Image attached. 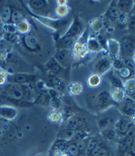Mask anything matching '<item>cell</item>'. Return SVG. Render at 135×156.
Instances as JSON below:
<instances>
[{
    "mask_svg": "<svg viewBox=\"0 0 135 156\" xmlns=\"http://www.w3.org/2000/svg\"><path fill=\"white\" fill-rule=\"evenodd\" d=\"M5 94L8 98L13 101L18 102L21 106L30 105L32 102L29 101L32 98L33 91L30 84H16V83H9L5 88Z\"/></svg>",
    "mask_w": 135,
    "mask_h": 156,
    "instance_id": "obj_1",
    "label": "cell"
},
{
    "mask_svg": "<svg viewBox=\"0 0 135 156\" xmlns=\"http://www.w3.org/2000/svg\"><path fill=\"white\" fill-rule=\"evenodd\" d=\"M89 37V30L86 28L74 42L72 47V51L74 59H83L89 54L87 49V43Z\"/></svg>",
    "mask_w": 135,
    "mask_h": 156,
    "instance_id": "obj_2",
    "label": "cell"
},
{
    "mask_svg": "<svg viewBox=\"0 0 135 156\" xmlns=\"http://www.w3.org/2000/svg\"><path fill=\"white\" fill-rule=\"evenodd\" d=\"M27 12L33 19L37 20L44 26L51 29L53 31H58L62 27L64 26V21L61 19H56L53 18H49L46 16L40 15L34 12L30 8H26Z\"/></svg>",
    "mask_w": 135,
    "mask_h": 156,
    "instance_id": "obj_3",
    "label": "cell"
},
{
    "mask_svg": "<svg viewBox=\"0 0 135 156\" xmlns=\"http://www.w3.org/2000/svg\"><path fill=\"white\" fill-rule=\"evenodd\" d=\"M36 80V76L34 74L26 73H16L13 75H9L8 77V82L16 84H31Z\"/></svg>",
    "mask_w": 135,
    "mask_h": 156,
    "instance_id": "obj_4",
    "label": "cell"
},
{
    "mask_svg": "<svg viewBox=\"0 0 135 156\" xmlns=\"http://www.w3.org/2000/svg\"><path fill=\"white\" fill-rule=\"evenodd\" d=\"M96 107L99 110H106V108L112 106L115 104V103L113 101L111 97L110 92L108 90H101L96 96L95 98Z\"/></svg>",
    "mask_w": 135,
    "mask_h": 156,
    "instance_id": "obj_5",
    "label": "cell"
},
{
    "mask_svg": "<svg viewBox=\"0 0 135 156\" xmlns=\"http://www.w3.org/2000/svg\"><path fill=\"white\" fill-rule=\"evenodd\" d=\"M73 54L72 49H59L56 53L54 58L62 68H67L73 61Z\"/></svg>",
    "mask_w": 135,
    "mask_h": 156,
    "instance_id": "obj_6",
    "label": "cell"
},
{
    "mask_svg": "<svg viewBox=\"0 0 135 156\" xmlns=\"http://www.w3.org/2000/svg\"><path fill=\"white\" fill-rule=\"evenodd\" d=\"M112 69V59L110 57L104 56L100 58L94 63L93 71L95 73L104 76Z\"/></svg>",
    "mask_w": 135,
    "mask_h": 156,
    "instance_id": "obj_7",
    "label": "cell"
},
{
    "mask_svg": "<svg viewBox=\"0 0 135 156\" xmlns=\"http://www.w3.org/2000/svg\"><path fill=\"white\" fill-rule=\"evenodd\" d=\"M83 24L81 21L79 20V18L75 17L73 21V23L70 24L67 31L62 36L64 37L71 38L77 39L84 31Z\"/></svg>",
    "mask_w": 135,
    "mask_h": 156,
    "instance_id": "obj_8",
    "label": "cell"
},
{
    "mask_svg": "<svg viewBox=\"0 0 135 156\" xmlns=\"http://www.w3.org/2000/svg\"><path fill=\"white\" fill-rule=\"evenodd\" d=\"M135 51V41L131 37H125L120 43V54L123 58H132Z\"/></svg>",
    "mask_w": 135,
    "mask_h": 156,
    "instance_id": "obj_9",
    "label": "cell"
},
{
    "mask_svg": "<svg viewBox=\"0 0 135 156\" xmlns=\"http://www.w3.org/2000/svg\"><path fill=\"white\" fill-rule=\"evenodd\" d=\"M21 43L25 48L31 51H37L40 49V43L35 36L30 34L23 35L21 38Z\"/></svg>",
    "mask_w": 135,
    "mask_h": 156,
    "instance_id": "obj_10",
    "label": "cell"
},
{
    "mask_svg": "<svg viewBox=\"0 0 135 156\" xmlns=\"http://www.w3.org/2000/svg\"><path fill=\"white\" fill-rule=\"evenodd\" d=\"M120 104V111L123 115L130 118L135 115V101L130 97L126 96L125 99Z\"/></svg>",
    "mask_w": 135,
    "mask_h": 156,
    "instance_id": "obj_11",
    "label": "cell"
},
{
    "mask_svg": "<svg viewBox=\"0 0 135 156\" xmlns=\"http://www.w3.org/2000/svg\"><path fill=\"white\" fill-rule=\"evenodd\" d=\"M103 76L105 78V80H107V82L110 83V85L112 86L113 88L123 89V80L121 79L117 72L114 71L113 69H111L109 72H107Z\"/></svg>",
    "mask_w": 135,
    "mask_h": 156,
    "instance_id": "obj_12",
    "label": "cell"
},
{
    "mask_svg": "<svg viewBox=\"0 0 135 156\" xmlns=\"http://www.w3.org/2000/svg\"><path fill=\"white\" fill-rule=\"evenodd\" d=\"M107 52L112 60L120 58V43L114 38H109L106 43Z\"/></svg>",
    "mask_w": 135,
    "mask_h": 156,
    "instance_id": "obj_13",
    "label": "cell"
},
{
    "mask_svg": "<svg viewBox=\"0 0 135 156\" xmlns=\"http://www.w3.org/2000/svg\"><path fill=\"white\" fill-rule=\"evenodd\" d=\"M120 13V12L117 6V2H111V4L109 5L108 9L106 10L105 15H104L106 21L109 22L117 21Z\"/></svg>",
    "mask_w": 135,
    "mask_h": 156,
    "instance_id": "obj_14",
    "label": "cell"
},
{
    "mask_svg": "<svg viewBox=\"0 0 135 156\" xmlns=\"http://www.w3.org/2000/svg\"><path fill=\"white\" fill-rule=\"evenodd\" d=\"M132 123L131 119L130 117L123 116L118 119L115 124V129L116 132H118L122 134H125L127 132L129 126Z\"/></svg>",
    "mask_w": 135,
    "mask_h": 156,
    "instance_id": "obj_15",
    "label": "cell"
},
{
    "mask_svg": "<svg viewBox=\"0 0 135 156\" xmlns=\"http://www.w3.org/2000/svg\"><path fill=\"white\" fill-rule=\"evenodd\" d=\"M18 115L17 110L15 108L8 105L0 107V116L6 120H13Z\"/></svg>",
    "mask_w": 135,
    "mask_h": 156,
    "instance_id": "obj_16",
    "label": "cell"
},
{
    "mask_svg": "<svg viewBox=\"0 0 135 156\" xmlns=\"http://www.w3.org/2000/svg\"><path fill=\"white\" fill-rule=\"evenodd\" d=\"M87 49L89 53H98L103 51L96 38L91 35L87 41Z\"/></svg>",
    "mask_w": 135,
    "mask_h": 156,
    "instance_id": "obj_17",
    "label": "cell"
},
{
    "mask_svg": "<svg viewBox=\"0 0 135 156\" xmlns=\"http://www.w3.org/2000/svg\"><path fill=\"white\" fill-rule=\"evenodd\" d=\"M116 121H114L113 117L111 116H103V117L99 119L98 121V127L103 131L104 129H109V128H112V125H114Z\"/></svg>",
    "mask_w": 135,
    "mask_h": 156,
    "instance_id": "obj_18",
    "label": "cell"
},
{
    "mask_svg": "<svg viewBox=\"0 0 135 156\" xmlns=\"http://www.w3.org/2000/svg\"><path fill=\"white\" fill-rule=\"evenodd\" d=\"M29 6L33 10L46 11L49 6V1L46 0H31L29 1Z\"/></svg>",
    "mask_w": 135,
    "mask_h": 156,
    "instance_id": "obj_19",
    "label": "cell"
},
{
    "mask_svg": "<svg viewBox=\"0 0 135 156\" xmlns=\"http://www.w3.org/2000/svg\"><path fill=\"white\" fill-rule=\"evenodd\" d=\"M103 83V76L97 73L91 74L87 79V84L88 87L96 88L100 86Z\"/></svg>",
    "mask_w": 135,
    "mask_h": 156,
    "instance_id": "obj_20",
    "label": "cell"
},
{
    "mask_svg": "<svg viewBox=\"0 0 135 156\" xmlns=\"http://www.w3.org/2000/svg\"><path fill=\"white\" fill-rule=\"evenodd\" d=\"M111 97L115 104H121L126 97V94L122 88H113L110 91Z\"/></svg>",
    "mask_w": 135,
    "mask_h": 156,
    "instance_id": "obj_21",
    "label": "cell"
},
{
    "mask_svg": "<svg viewBox=\"0 0 135 156\" xmlns=\"http://www.w3.org/2000/svg\"><path fill=\"white\" fill-rule=\"evenodd\" d=\"M51 97L49 95L46 88H44L42 90H41L40 94H38V97L34 100L35 104H38L42 105H49V101H50Z\"/></svg>",
    "mask_w": 135,
    "mask_h": 156,
    "instance_id": "obj_22",
    "label": "cell"
},
{
    "mask_svg": "<svg viewBox=\"0 0 135 156\" xmlns=\"http://www.w3.org/2000/svg\"><path fill=\"white\" fill-rule=\"evenodd\" d=\"M117 4L120 12L128 14L130 12L134 6V2L130 0H120L117 1Z\"/></svg>",
    "mask_w": 135,
    "mask_h": 156,
    "instance_id": "obj_23",
    "label": "cell"
},
{
    "mask_svg": "<svg viewBox=\"0 0 135 156\" xmlns=\"http://www.w3.org/2000/svg\"><path fill=\"white\" fill-rule=\"evenodd\" d=\"M76 131L69 129V128H66V129L62 130L59 132L58 135V140H61L63 141L67 142V143H70L73 140L74 135H75Z\"/></svg>",
    "mask_w": 135,
    "mask_h": 156,
    "instance_id": "obj_24",
    "label": "cell"
},
{
    "mask_svg": "<svg viewBox=\"0 0 135 156\" xmlns=\"http://www.w3.org/2000/svg\"><path fill=\"white\" fill-rule=\"evenodd\" d=\"M123 90L126 96L130 97L135 93V78L131 77L123 82Z\"/></svg>",
    "mask_w": 135,
    "mask_h": 156,
    "instance_id": "obj_25",
    "label": "cell"
},
{
    "mask_svg": "<svg viewBox=\"0 0 135 156\" xmlns=\"http://www.w3.org/2000/svg\"><path fill=\"white\" fill-rule=\"evenodd\" d=\"M16 30H17V33H19V34L22 35L29 34L32 29L31 24L29 23V22L26 19H23V20H22L17 24H16Z\"/></svg>",
    "mask_w": 135,
    "mask_h": 156,
    "instance_id": "obj_26",
    "label": "cell"
},
{
    "mask_svg": "<svg viewBox=\"0 0 135 156\" xmlns=\"http://www.w3.org/2000/svg\"><path fill=\"white\" fill-rule=\"evenodd\" d=\"M104 27V20L100 18L93 19L90 23L89 30L95 34H100V32L103 30Z\"/></svg>",
    "mask_w": 135,
    "mask_h": 156,
    "instance_id": "obj_27",
    "label": "cell"
},
{
    "mask_svg": "<svg viewBox=\"0 0 135 156\" xmlns=\"http://www.w3.org/2000/svg\"><path fill=\"white\" fill-rule=\"evenodd\" d=\"M49 121L53 123L60 124L64 121V115L60 110H53L47 116Z\"/></svg>",
    "mask_w": 135,
    "mask_h": 156,
    "instance_id": "obj_28",
    "label": "cell"
},
{
    "mask_svg": "<svg viewBox=\"0 0 135 156\" xmlns=\"http://www.w3.org/2000/svg\"><path fill=\"white\" fill-rule=\"evenodd\" d=\"M46 67H47L49 74L56 76V75L61 71L62 67L59 65V64L57 62L54 58H52L49 60V62L46 64Z\"/></svg>",
    "mask_w": 135,
    "mask_h": 156,
    "instance_id": "obj_29",
    "label": "cell"
},
{
    "mask_svg": "<svg viewBox=\"0 0 135 156\" xmlns=\"http://www.w3.org/2000/svg\"><path fill=\"white\" fill-rule=\"evenodd\" d=\"M89 156H108L109 150L102 144H98L94 149L88 153Z\"/></svg>",
    "mask_w": 135,
    "mask_h": 156,
    "instance_id": "obj_30",
    "label": "cell"
},
{
    "mask_svg": "<svg viewBox=\"0 0 135 156\" xmlns=\"http://www.w3.org/2000/svg\"><path fill=\"white\" fill-rule=\"evenodd\" d=\"M11 15H12L11 8L9 6H4L2 8L1 13H0V21L3 24L10 23Z\"/></svg>",
    "mask_w": 135,
    "mask_h": 156,
    "instance_id": "obj_31",
    "label": "cell"
},
{
    "mask_svg": "<svg viewBox=\"0 0 135 156\" xmlns=\"http://www.w3.org/2000/svg\"><path fill=\"white\" fill-rule=\"evenodd\" d=\"M76 39L71 38H67L62 37L59 41V49H72L73 44L74 42L76 41Z\"/></svg>",
    "mask_w": 135,
    "mask_h": 156,
    "instance_id": "obj_32",
    "label": "cell"
},
{
    "mask_svg": "<svg viewBox=\"0 0 135 156\" xmlns=\"http://www.w3.org/2000/svg\"><path fill=\"white\" fill-rule=\"evenodd\" d=\"M83 86L81 83L74 82L68 86V92L72 95H79L83 92Z\"/></svg>",
    "mask_w": 135,
    "mask_h": 156,
    "instance_id": "obj_33",
    "label": "cell"
},
{
    "mask_svg": "<svg viewBox=\"0 0 135 156\" xmlns=\"http://www.w3.org/2000/svg\"><path fill=\"white\" fill-rule=\"evenodd\" d=\"M81 122L79 120L76 118L74 116H70L68 119L66 121V125L67 128L69 129H72L74 130H78L79 127L81 126Z\"/></svg>",
    "mask_w": 135,
    "mask_h": 156,
    "instance_id": "obj_34",
    "label": "cell"
},
{
    "mask_svg": "<svg viewBox=\"0 0 135 156\" xmlns=\"http://www.w3.org/2000/svg\"><path fill=\"white\" fill-rule=\"evenodd\" d=\"M55 11H56V15L57 16L60 18H64L68 15L70 11V8L68 6V5H57Z\"/></svg>",
    "mask_w": 135,
    "mask_h": 156,
    "instance_id": "obj_35",
    "label": "cell"
},
{
    "mask_svg": "<svg viewBox=\"0 0 135 156\" xmlns=\"http://www.w3.org/2000/svg\"><path fill=\"white\" fill-rule=\"evenodd\" d=\"M64 151L68 153L71 156H78L80 154L79 150L77 148L76 144L74 143H68Z\"/></svg>",
    "mask_w": 135,
    "mask_h": 156,
    "instance_id": "obj_36",
    "label": "cell"
},
{
    "mask_svg": "<svg viewBox=\"0 0 135 156\" xmlns=\"http://www.w3.org/2000/svg\"><path fill=\"white\" fill-rule=\"evenodd\" d=\"M88 136H89V132H86V131L83 130H76L75 133V135H74V138L73 140L70 143H75L76 142L83 140L84 139L87 138Z\"/></svg>",
    "mask_w": 135,
    "mask_h": 156,
    "instance_id": "obj_37",
    "label": "cell"
},
{
    "mask_svg": "<svg viewBox=\"0 0 135 156\" xmlns=\"http://www.w3.org/2000/svg\"><path fill=\"white\" fill-rule=\"evenodd\" d=\"M25 19L23 13L21 12V11L19 10H15L12 12V15H11V23L14 24H17L19 22L21 21L22 20Z\"/></svg>",
    "mask_w": 135,
    "mask_h": 156,
    "instance_id": "obj_38",
    "label": "cell"
},
{
    "mask_svg": "<svg viewBox=\"0 0 135 156\" xmlns=\"http://www.w3.org/2000/svg\"><path fill=\"white\" fill-rule=\"evenodd\" d=\"M62 99L60 96L51 97L50 101H49V105L53 108L55 110H59L60 108L62 107Z\"/></svg>",
    "mask_w": 135,
    "mask_h": 156,
    "instance_id": "obj_39",
    "label": "cell"
},
{
    "mask_svg": "<svg viewBox=\"0 0 135 156\" xmlns=\"http://www.w3.org/2000/svg\"><path fill=\"white\" fill-rule=\"evenodd\" d=\"M2 31L4 33H10V34H18L16 26L12 23H8L3 24Z\"/></svg>",
    "mask_w": 135,
    "mask_h": 156,
    "instance_id": "obj_40",
    "label": "cell"
},
{
    "mask_svg": "<svg viewBox=\"0 0 135 156\" xmlns=\"http://www.w3.org/2000/svg\"><path fill=\"white\" fill-rule=\"evenodd\" d=\"M102 134L107 140H112L115 138L117 136V132L115 129L113 128H109V129L102 131Z\"/></svg>",
    "mask_w": 135,
    "mask_h": 156,
    "instance_id": "obj_41",
    "label": "cell"
},
{
    "mask_svg": "<svg viewBox=\"0 0 135 156\" xmlns=\"http://www.w3.org/2000/svg\"><path fill=\"white\" fill-rule=\"evenodd\" d=\"M117 73L118 74V76L120 77L121 79H125V80H128L131 78L130 77L133 76L134 74L133 72H132L130 69L126 68V67H123L122 69H120L118 71H116Z\"/></svg>",
    "mask_w": 135,
    "mask_h": 156,
    "instance_id": "obj_42",
    "label": "cell"
},
{
    "mask_svg": "<svg viewBox=\"0 0 135 156\" xmlns=\"http://www.w3.org/2000/svg\"><path fill=\"white\" fill-rule=\"evenodd\" d=\"M124 65V67L130 69L133 73H135V63L132 58H121Z\"/></svg>",
    "mask_w": 135,
    "mask_h": 156,
    "instance_id": "obj_43",
    "label": "cell"
},
{
    "mask_svg": "<svg viewBox=\"0 0 135 156\" xmlns=\"http://www.w3.org/2000/svg\"><path fill=\"white\" fill-rule=\"evenodd\" d=\"M4 39L7 43H17L19 40V36L18 34H10V33H4L3 34Z\"/></svg>",
    "mask_w": 135,
    "mask_h": 156,
    "instance_id": "obj_44",
    "label": "cell"
},
{
    "mask_svg": "<svg viewBox=\"0 0 135 156\" xmlns=\"http://www.w3.org/2000/svg\"><path fill=\"white\" fill-rule=\"evenodd\" d=\"M123 67H124V65H123V63L121 58L112 60V69H113L114 71H118Z\"/></svg>",
    "mask_w": 135,
    "mask_h": 156,
    "instance_id": "obj_45",
    "label": "cell"
},
{
    "mask_svg": "<svg viewBox=\"0 0 135 156\" xmlns=\"http://www.w3.org/2000/svg\"><path fill=\"white\" fill-rule=\"evenodd\" d=\"M87 138L84 139L83 140H80L75 143L77 147V148L79 150L80 152H83V151H86V149H87V143L88 141L87 140Z\"/></svg>",
    "mask_w": 135,
    "mask_h": 156,
    "instance_id": "obj_46",
    "label": "cell"
},
{
    "mask_svg": "<svg viewBox=\"0 0 135 156\" xmlns=\"http://www.w3.org/2000/svg\"><path fill=\"white\" fill-rule=\"evenodd\" d=\"M126 137L134 139L135 140V125L133 123H131L130 126H129L127 132L125 133Z\"/></svg>",
    "mask_w": 135,
    "mask_h": 156,
    "instance_id": "obj_47",
    "label": "cell"
},
{
    "mask_svg": "<svg viewBox=\"0 0 135 156\" xmlns=\"http://www.w3.org/2000/svg\"><path fill=\"white\" fill-rule=\"evenodd\" d=\"M8 76L5 70H0V86H4L8 82Z\"/></svg>",
    "mask_w": 135,
    "mask_h": 156,
    "instance_id": "obj_48",
    "label": "cell"
},
{
    "mask_svg": "<svg viewBox=\"0 0 135 156\" xmlns=\"http://www.w3.org/2000/svg\"><path fill=\"white\" fill-rule=\"evenodd\" d=\"M128 16L127 14L120 12L119 16H118L117 18V21L120 25H126L128 23Z\"/></svg>",
    "mask_w": 135,
    "mask_h": 156,
    "instance_id": "obj_49",
    "label": "cell"
},
{
    "mask_svg": "<svg viewBox=\"0 0 135 156\" xmlns=\"http://www.w3.org/2000/svg\"><path fill=\"white\" fill-rule=\"evenodd\" d=\"M127 24L131 30H135V15H133L128 16Z\"/></svg>",
    "mask_w": 135,
    "mask_h": 156,
    "instance_id": "obj_50",
    "label": "cell"
},
{
    "mask_svg": "<svg viewBox=\"0 0 135 156\" xmlns=\"http://www.w3.org/2000/svg\"><path fill=\"white\" fill-rule=\"evenodd\" d=\"M8 54H9V53H8L5 49H0V61L7 60Z\"/></svg>",
    "mask_w": 135,
    "mask_h": 156,
    "instance_id": "obj_51",
    "label": "cell"
},
{
    "mask_svg": "<svg viewBox=\"0 0 135 156\" xmlns=\"http://www.w3.org/2000/svg\"><path fill=\"white\" fill-rule=\"evenodd\" d=\"M68 2L66 0H57L56 1L57 5H68Z\"/></svg>",
    "mask_w": 135,
    "mask_h": 156,
    "instance_id": "obj_52",
    "label": "cell"
},
{
    "mask_svg": "<svg viewBox=\"0 0 135 156\" xmlns=\"http://www.w3.org/2000/svg\"><path fill=\"white\" fill-rule=\"evenodd\" d=\"M5 133H6V132H5V131L2 129V127L0 126V138L4 137L5 134Z\"/></svg>",
    "mask_w": 135,
    "mask_h": 156,
    "instance_id": "obj_53",
    "label": "cell"
},
{
    "mask_svg": "<svg viewBox=\"0 0 135 156\" xmlns=\"http://www.w3.org/2000/svg\"><path fill=\"white\" fill-rule=\"evenodd\" d=\"M131 122H132V123H133V125H135V115H133V116L131 117Z\"/></svg>",
    "mask_w": 135,
    "mask_h": 156,
    "instance_id": "obj_54",
    "label": "cell"
},
{
    "mask_svg": "<svg viewBox=\"0 0 135 156\" xmlns=\"http://www.w3.org/2000/svg\"><path fill=\"white\" fill-rule=\"evenodd\" d=\"M59 156H71V155H69L68 153H66V151H63Z\"/></svg>",
    "mask_w": 135,
    "mask_h": 156,
    "instance_id": "obj_55",
    "label": "cell"
},
{
    "mask_svg": "<svg viewBox=\"0 0 135 156\" xmlns=\"http://www.w3.org/2000/svg\"><path fill=\"white\" fill-rule=\"evenodd\" d=\"M130 153H129V154H130V155H131V156H135V152L134 151H129Z\"/></svg>",
    "mask_w": 135,
    "mask_h": 156,
    "instance_id": "obj_56",
    "label": "cell"
},
{
    "mask_svg": "<svg viewBox=\"0 0 135 156\" xmlns=\"http://www.w3.org/2000/svg\"><path fill=\"white\" fill-rule=\"evenodd\" d=\"M2 26H3V23H2V21H0V31H2Z\"/></svg>",
    "mask_w": 135,
    "mask_h": 156,
    "instance_id": "obj_57",
    "label": "cell"
},
{
    "mask_svg": "<svg viewBox=\"0 0 135 156\" xmlns=\"http://www.w3.org/2000/svg\"><path fill=\"white\" fill-rule=\"evenodd\" d=\"M132 59L133 60L134 62L135 63V51H134V54H133V57H132Z\"/></svg>",
    "mask_w": 135,
    "mask_h": 156,
    "instance_id": "obj_58",
    "label": "cell"
},
{
    "mask_svg": "<svg viewBox=\"0 0 135 156\" xmlns=\"http://www.w3.org/2000/svg\"><path fill=\"white\" fill-rule=\"evenodd\" d=\"M130 98L132 99H133V101H135V93L133 94V96H132V97H130Z\"/></svg>",
    "mask_w": 135,
    "mask_h": 156,
    "instance_id": "obj_59",
    "label": "cell"
},
{
    "mask_svg": "<svg viewBox=\"0 0 135 156\" xmlns=\"http://www.w3.org/2000/svg\"><path fill=\"white\" fill-rule=\"evenodd\" d=\"M2 31H0V37H2Z\"/></svg>",
    "mask_w": 135,
    "mask_h": 156,
    "instance_id": "obj_60",
    "label": "cell"
}]
</instances>
